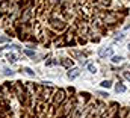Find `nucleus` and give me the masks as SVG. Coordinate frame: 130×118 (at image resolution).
Wrapping results in <instances>:
<instances>
[{
  "instance_id": "nucleus-1",
  "label": "nucleus",
  "mask_w": 130,
  "mask_h": 118,
  "mask_svg": "<svg viewBox=\"0 0 130 118\" xmlns=\"http://www.w3.org/2000/svg\"><path fill=\"white\" fill-rule=\"evenodd\" d=\"M64 98H65V91H64V89L56 91V94H54V100H53V105H54V106L61 105V103L64 102Z\"/></svg>"
},
{
  "instance_id": "nucleus-2",
  "label": "nucleus",
  "mask_w": 130,
  "mask_h": 118,
  "mask_svg": "<svg viewBox=\"0 0 130 118\" xmlns=\"http://www.w3.org/2000/svg\"><path fill=\"white\" fill-rule=\"evenodd\" d=\"M51 26L56 29V30H64V27H65V23L64 21H61V20H51Z\"/></svg>"
},
{
  "instance_id": "nucleus-3",
  "label": "nucleus",
  "mask_w": 130,
  "mask_h": 118,
  "mask_svg": "<svg viewBox=\"0 0 130 118\" xmlns=\"http://www.w3.org/2000/svg\"><path fill=\"white\" fill-rule=\"evenodd\" d=\"M79 74H80V70H79V68H73V70L70 68V71H68V74H67V76H68L70 79H76Z\"/></svg>"
},
{
  "instance_id": "nucleus-4",
  "label": "nucleus",
  "mask_w": 130,
  "mask_h": 118,
  "mask_svg": "<svg viewBox=\"0 0 130 118\" xmlns=\"http://www.w3.org/2000/svg\"><path fill=\"white\" fill-rule=\"evenodd\" d=\"M61 64H62L64 67H67V68H71V67H73V61H71V59H62Z\"/></svg>"
},
{
  "instance_id": "nucleus-5",
  "label": "nucleus",
  "mask_w": 130,
  "mask_h": 118,
  "mask_svg": "<svg viewBox=\"0 0 130 118\" xmlns=\"http://www.w3.org/2000/svg\"><path fill=\"white\" fill-rule=\"evenodd\" d=\"M112 55V49H101L100 50V56H110Z\"/></svg>"
},
{
  "instance_id": "nucleus-6",
  "label": "nucleus",
  "mask_w": 130,
  "mask_h": 118,
  "mask_svg": "<svg viewBox=\"0 0 130 118\" xmlns=\"http://www.w3.org/2000/svg\"><path fill=\"white\" fill-rule=\"evenodd\" d=\"M115 91H117V92H124V91H126V86L121 85V82H120V83L115 85Z\"/></svg>"
},
{
  "instance_id": "nucleus-7",
  "label": "nucleus",
  "mask_w": 130,
  "mask_h": 118,
  "mask_svg": "<svg viewBox=\"0 0 130 118\" xmlns=\"http://www.w3.org/2000/svg\"><path fill=\"white\" fill-rule=\"evenodd\" d=\"M29 17H30V11L27 9V11L24 12V15H23V23H26V21H27V20H29Z\"/></svg>"
},
{
  "instance_id": "nucleus-8",
  "label": "nucleus",
  "mask_w": 130,
  "mask_h": 118,
  "mask_svg": "<svg viewBox=\"0 0 130 118\" xmlns=\"http://www.w3.org/2000/svg\"><path fill=\"white\" fill-rule=\"evenodd\" d=\"M101 86H104V88H110V86H112V82H110V80H103V82H101Z\"/></svg>"
},
{
  "instance_id": "nucleus-9",
  "label": "nucleus",
  "mask_w": 130,
  "mask_h": 118,
  "mask_svg": "<svg viewBox=\"0 0 130 118\" xmlns=\"http://www.w3.org/2000/svg\"><path fill=\"white\" fill-rule=\"evenodd\" d=\"M88 70H89L91 73H97V67H95V65H92V64L88 65Z\"/></svg>"
},
{
  "instance_id": "nucleus-10",
  "label": "nucleus",
  "mask_w": 130,
  "mask_h": 118,
  "mask_svg": "<svg viewBox=\"0 0 130 118\" xmlns=\"http://www.w3.org/2000/svg\"><path fill=\"white\" fill-rule=\"evenodd\" d=\"M8 61L9 62H15L17 61V56L15 55H8Z\"/></svg>"
},
{
  "instance_id": "nucleus-11",
  "label": "nucleus",
  "mask_w": 130,
  "mask_h": 118,
  "mask_svg": "<svg viewBox=\"0 0 130 118\" xmlns=\"http://www.w3.org/2000/svg\"><path fill=\"white\" fill-rule=\"evenodd\" d=\"M112 61H114L115 64H118V62L123 61V58H121V56H114V58H112Z\"/></svg>"
},
{
  "instance_id": "nucleus-12",
  "label": "nucleus",
  "mask_w": 130,
  "mask_h": 118,
  "mask_svg": "<svg viewBox=\"0 0 130 118\" xmlns=\"http://www.w3.org/2000/svg\"><path fill=\"white\" fill-rule=\"evenodd\" d=\"M23 71H26V73H27V74H29V76H35V73H33V71H32V70H30V68H24V70H23Z\"/></svg>"
},
{
  "instance_id": "nucleus-13",
  "label": "nucleus",
  "mask_w": 130,
  "mask_h": 118,
  "mask_svg": "<svg viewBox=\"0 0 130 118\" xmlns=\"http://www.w3.org/2000/svg\"><path fill=\"white\" fill-rule=\"evenodd\" d=\"M24 53H26V55H29V56H35V53H33L32 50H24Z\"/></svg>"
},
{
  "instance_id": "nucleus-14",
  "label": "nucleus",
  "mask_w": 130,
  "mask_h": 118,
  "mask_svg": "<svg viewBox=\"0 0 130 118\" xmlns=\"http://www.w3.org/2000/svg\"><path fill=\"white\" fill-rule=\"evenodd\" d=\"M5 74H6V76H9V74L12 76V71H11L9 68H5Z\"/></svg>"
},
{
  "instance_id": "nucleus-15",
  "label": "nucleus",
  "mask_w": 130,
  "mask_h": 118,
  "mask_svg": "<svg viewBox=\"0 0 130 118\" xmlns=\"http://www.w3.org/2000/svg\"><path fill=\"white\" fill-rule=\"evenodd\" d=\"M124 77H126V79H129V80H130V73H127V71H126V73H124Z\"/></svg>"
},
{
  "instance_id": "nucleus-16",
  "label": "nucleus",
  "mask_w": 130,
  "mask_h": 118,
  "mask_svg": "<svg viewBox=\"0 0 130 118\" xmlns=\"http://www.w3.org/2000/svg\"><path fill=\"white\" fill-rule=\"evenodd\" d=\"M129 52H130V44H129Z\"/></svg>"
}]
</instances>
